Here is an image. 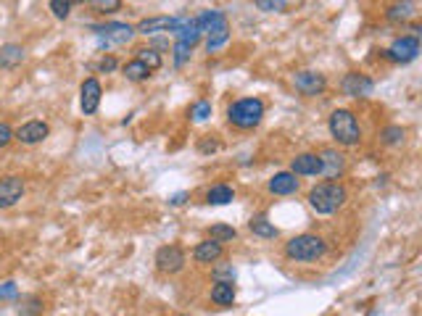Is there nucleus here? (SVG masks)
Masks as SVG:
<instances>
[{"instance_id": "obj_12", "label": "nucleus", "mask_w": 422, "mask_h": 316, "mask_svg": "<svg viewBox=\"0 0 422 316\" xmlns=\"http://www.w3.org/2000/svg\"><path fill=\"white\" fill-rule=\"evenodd\" d=\"M24 196V180L16 177V174H8L0 180V209H14L16 203Z\"/></svg>"}, {"instance_id": "obj_17", "label": "nucleus", "mask_w": 422, "mask_h": 316, "mask_svg": "<svg viewBox=\"0 0 422 316\" xmlns=\"http://www.w3.org/2000/svg\"><path fill=\"white\" fill-rule=\"evenodd\" d=\"M372 87H375V82H372L367 74L351 72V74H346V79H343V92L351 95V98H367V95L372 92Z\"/></svg>"}, {"instance_id": "obj_24", "label": "nucleus", "mask_w": 422, "mask_h": 316, "mask_svg": "<svg viewBox=\"0 0 422 316\" xmlns=\"http://www.w3.org/2000/svg\"><path fill=\"white\" fill-rule=\"evenodd\" d=\"M24 61V48L16 45V43H6L0 48V66L3 69H14Z\"/></svg>"}, {"instance_id": "obj_41", "label": "nucleus", "mask_w": 422, "mask_h": 316, "mask_svg": "<svg viewBox=\"0 0 422 316\" xmlns=\"http://www.w3.org/2000/svg\"><path fill=\"white\" fill-rule=\"evenodd\" d=\"M185 198H188V193H177V196L172 198L169 203H172V206H182V203H185Z\"/></svg>"}, {"instance_id": "obj_40", "label": "nucleus", "mask_w": 422, "mask_h": 316, "mask_svg": "<svg viewBox=\"0 0 422 316\" xmlns=\"http://www.w3.org/2000/svg\"><path fill=\"white\" fill-rule=\"evenodd\" d=\"M198 151H201V153H214V151H219V143H217V140H201Z\"/></svg>"}, {"instance_id": "obj_33", "label": "nucleus", "mask_w": 422, "mask_h": 316, "mask_svg": "<svg viewBox=\"0 0 422 316\" xmlns=\"http://www.w3.org/2000/svg\"><path fill=\"white\" fill-rule=\"evenodd\" d=\"M48 8H50V14L56 16V19H69V14H72V3L69 0H50L48 3Z\"/></svg>"}, {"instance_id": "obj_23", "label": "nucleus", "mask_w": 422, "mask_h": 316, "mask_svg": "<svg viewBox=\"0 0 422 316\" xmlns=\"http://www.w3.org/2000/svg\"><path fill=\"white\" fill-rule=\"evenodd\" d=\"M235 200V190L230 185H214L206 190V203L209 206H227Z\"/></svg>"}, {"instance_id": "obj_16", "label": "nucleus", "mask_w": 422, "mask_h": 316, "mask_svg": "<svg viewBox=\"0 0 422 316\" xmlns=\"http://www.w3.org/2000/svg\"><path fill=\"white\" fill-rule=\"evenodd\" d=\"M319 153H299L290 161V171L296 177H319Z\"/></svg>"}, {"instance_id": "obj_11", "label": "nucleus", "mask_w": 422, "mask_h": 316, "mask_svg": "<svg viewBox=\"0 0 422 316\" xmlns=\"http://www.w3.org/2000/svg\"><path fill=\"white\" fill-rule=\"evenodd\" d=\"M48 135H50V127L40 119H32V121H27V124H21L19 129H14V140H19L21 145H37V143H43Z\"/></svg>"}, {"instance_id": "obj_29", "label": "nucleus", "mask_w": 422, "mask_h": 316, "mask_svg": "<svg viewBox=\"0 0 422 316\" xmlns=\"http://www.w3.org/2000/svg\"><path fill=\"white\" fill-rule=\"evenodd\" d=\"M235 277H238V271H235L232 264H219V266L211 269V280L214 282H235Z\"/></svg>"}, {"instance_id": "obj_10", "label": "nucleus", "mask_w": 422, "mask_h": 316, "mask_svg": "<svg viewBox=\"0 0 422 316\" xmlns=\"http://www.w3.org/2000/svg\"><path fill=\"white\" fill-rule=\"evenodd\" d=\"M101 95H103V87H101V82H98L95 76H90V79L82 82V87H79V108H82L85 116H92V114L98 111Z\"/></svg>"}, {"instance_id": "obj_28", "label": "nucleus", "mask_w": 422, "mask_h": 316, "mask_svg": "<svg viewBox=\"0 0 422 316\" xmlns=\"http://www.w3.org/2000/svg\"><path fill=\"white\" fill-rule=\"evenodd\" d=\"M404 135H407V129L404 127H385L383 132H380V140L385 143V145H401L404 143Z\"/></svg>"}, {"instance_id": "obj_2", "label": "nucleus", "mask_w": 422, "mask_h": 316, "mask_svg": "<svg viewBox=\"0 0 422 316\" xmlns=\"http://www.w3.org/2000/svg\"><path fill=\"white\" fill-rule=\"evenodd\" d=\"M283 253L293 264H314V261H322V258L328 256V242L319 235L303 232V235H296V238H290L285 242Z\"/></svg>"}, {"instance_id": "obj_32", "label": "nucleus", "mask_w": 422, "mask_h": 316, "mask_svg": "<svg viewBox=\"0 0 422 316\" xmlns=\"http://www.w3.org/2000/svg\"><path fill=\"white\" fill-rule=\"evenodd\" d=\"M19 314H21V316H37V314H43V301H40L37 295H30V298H24L21 308H19Z\"/></svg>"}, {"instance_id": "obj_4", "label": "nucleus", "mask_w": 422, "mask_h": 316, "mask_svg": "<svg viewBox=\"0 0 422 316\" xmlns=\"http://www.w3.org/2000/svg\"><path fill=\"white\" fill-rule=\"evenodd\" d=\"M264 119V101L261 98H241L227 108V121L238 129H257Z\"/></svg>"}, {"instance_id": "obj_31", "label": "nucleus", "mask_w": 422, "mask_h": 316, "mask_svg": "<svg viewBox=\"0 0 422 316\" xmlns=\"http://www.w3.org/2000/svg\"><path fill=\"white\" fill-rule=\"evenodd\" d=\"M90 8L95 14H117L121 11V0H90Z\"/></svg>"}, {"instance_id": "obj_39", "label": "nucleus", "mask_w": 422, "mask_h": 316, "mask_svg": "<svg viewBox=\"0 0 422 316\" xmlns=\"http://www.w3.org/2000/svg\"><path fill=\"white\" fill-rule=\"evenodd\" d=\"M117 69V59L114 56H106V59H101V63H98V72H103V74H111Z\"/></svg>"}, {"instance_id": "obj_3", "label": "nucleus", "mask_w": 422, "mask_h": 316, "mask_svg": "<svg viewBox=\"0 0 422 316\" xmlns=\"http://www.w3.org/2000/svg\"><path fill=\"white\" fill-rule=\"evenodd\" d=\"M328 127H330V135L338 145L343 148H354L362 143V127H359V119L354 111L348 108H335L328 119Z\"/></svg>"}, {"instance_id": "obj_34", "label": "nucleus", "mask_w": 422, "mask_h": 316, "mask_svg": "<svg viewBox=\"0 0 422 316\" xmlns=\"http://www.w3.org/2000/svg\"><path fill=\"white\" fill-rule=\"evenodd\" d=\"M211 116V103L209 101H198V103H193V108H190V119L193 121H206Z\"/></svg>"}, {"instance_id": "obj_5", "label": "nucleus", "mask_w": 422, "mask_h": 316, "mask_svg": "<svg viewBox=\"0 0 422 316\" xmlns=\"http://www.w3.org/2000/svg\"><path fill=\"white\" fill-rule=\"evenodd\" d=\"M153 264H156V269L161 271V274H177V271L185 269L188 256H185V251H182L177 242H169V245H161L156 251Z\"/></svg>"}, {"instance_id": "obj_19", "label": "nucleus", "mask_w": 422, "mask_h": 316, "mask_svg": "<svg viewBox=\"0 0 422 316\" xmlns=\"http://www.w3.org/2000/svg\"><path fill=\"white\" fill-rule=\"evenodd\" d=\"M196 24L198 30H201V34H214L217 30H222V27H227V16L222 14V11H201V14L196 16Z\"/></svg>"}, {"instance_id": "obj_36", "label": "nucleus", "mask_w": 422, "mask_h": 316, "mask_svg": "<svg viewBox=\"0 0 422 316\" xmlns=\"http://www.w3.org/2000/svg\"><path fill=\"white\" fill-rule=\"evenodd\" d=\"M16 295H19V287H16V282H3L0 285V301H14Z\"/></svg>"}, {"instance_id": "obj_18", "label": "nucleus", "mask_w": 422, "mask_h": 316, "mask_svg": "<svg viewBox=\"0 0 422 316\" xmlns=\"http://www.w3.org/2000/svg\"><path fill=\"white\" fill-rule=\"evenodd\" d=\"M174 34H177V43H185V45L196 48L198 40L203 37L201 30H198L196 19H190V16H180V21H177V27H174Z\"/></svg>"}, {"instance_id": "obj_30", "label": "nucleus", "mask_w": 422, "mask_h": 316, "mask_svg": "<svg viewBox=\"0 0 422 316\" xmlns=\"http://www.w3.org/2000/svg\"><path fill=\"white\" fill-rule=\"evenodd\" d=\"M227 40H230V24H227V27H222V30H217L214 34H209V37H206V48H209V53L219 50V48L225 45Z\"/></svg>"}, {"instance_id": "obj_21", "label": "nucleus", "mask_w": 422, "mask_h": 316, "mask_svg": "<svg viewBox=\"0 0 422 316\" xmlns=\"http://www.w3.org/2000/svg\"><path fill=\"white\" fill-rule=\"evenodd\" d=\"M248 229H251L257 238H261V240H274V238H280V229L272 224L267 216H254V219L248 222Z\"/></svg>"}, {"instance_id": "obj_14", "label": "nucleus", "mask_w": 422, "mask_h": 316, "mask_svg": "<svg viewBox=\"0 0 422 316\" xmlns=\"http://www.w3.org/2000/svg\"><path fill=\"white\" fill-rule=\"evenodd\" d=\"M180 21V16H151V19H143L135 27V34H145V37H153L159 32H174Z\"/></svg>"}, {"instance_id": "obj_43", "label": "nucleus", "mask_w": 422, "mask_h": 316, "mask_svg": "<svg viewBox=\"0 0 422 316\" xmlns=\"http://www.w3.org/2000/svg\"><path fill=\"white\" fill-rule=\"evenodd\" d=\"M177 316H185V314H177Z\"/></svg>"}, {"instance_id": "obj_1", "label": "nucleus", "mask_w": 422, "mask_h": 316, "mask_svg": "<svg viewBox=\"0 0 422 316\" xmlns=\"http://www.w3.org/2000/svg\"><path fill=\"white\" fill-rule=\"evenodd\" d=\"M306 200H309V206H312L314 213H319V216H330V213H335L338 209L346 206L348 193L341 182L325 180L309 190V198H306Z\"/></svg>"}, {"instance_id": "obj_37", "label": "nucleus", "mask_w": 422, "mask_h": 316, "mask_svg": "<svg viewBox=\"0 0 422 316\" xmlns=\"http://www.w3.org/2000/svg\"><path fill=\"white\" fill-rule=\"evenodd\" d=\"M11 140H14V129H11L6 121H0V151H3L6 145H11Z\"/></svg>"}, {"instance_id": "obj_8", "label": "nucleus", "mask_w": 422, "mask_h": 316, "mask_svg": "<svg viewBox=\"0 0 422 316\" xmlns=\"http://www.w3.org/2000/svg\"><path fill=\"white\" fill-rule=\"evenodd\" d=\"M319 177L325 180H332L338 182V177L346 171V156L338 151V148H325L319 153Z\"/></svg>"}, {"instance_id": "obj_13", "label": "nucleus", "mask_w": 422, "mask_h": 316, "mask_svg": "<svg viewBox=\"0 0 422 316\" xmlns=\"http://www.w3.org/2000/svg\"><path fill=\"white\" fill-rule=\"evenodd\" d=\"M299 187H301V180L293 174V171H277L270 182H267V190H270L272 196H296L299 193Z\"/></svg>"}, {"instance_id": "obj_27", "label": "nucleus", "mask_w": 422, "mask_h": 316, "mask_svg": "<svg viewBox=\"0 0 422 316\" xmlns=\"http://www.w3.org/2000/svg\"><path fill=\"white\" fill-rule=\"evenodd\" d=\"M137 61H143L151 72H156V69H161V63H164V59H161V53L156 50V48H140L137 50Z\"/></svg>"}, {"instance_id": "obj_9", "label": "nucleus", "mask_w": 422, "mask_h": 316, "mask_svg": "<svg viewBox=\"0 0 422 316\" xmlns=\"http://www.w3.org/2000/svg\"><path fill=\"white\" fill-rule=\"evenodd\" d=\"M293 87L306 95V98H314L319 92H325L328 87V79L325 74H319V72H296L293 74Z\"/></svg>"}, {"instance_id": "obj_26", "label": "nucleus", "mask_w": 422, "mask_h": 316, "mask_svg": "<svg viewBox=\"0 0 422 316\" xmlns=\"http://www.w3.org/2000/svg\"><path fill=\"white\" fill-rule=\"evenodd\" d=\"M209 238L217 242H232L238 238V229L230 224H214V227H209Z\"/></svg>"}, {"instance_id": "obj_25", "label": "nucleus", "mask_w": 422, "mask_h": 316, "mask_svg": "<svg viewBox=\"0 0 422 316\" xmlns=\"http://www.w3.org/2000/svg\"><path fill=\"white\" fill-rule=\"evenodd\" d=\"M121 74L127 76L130 82H145L148 76L153 74L151 69L143 63V61H137V59H132V61H127L124 66H121Z\"/></svg>"}, {"instance_id": "obj_7", "label": "nucleus", "mask_w": 422, "mask_h": 316, "mask_svg": "<svg viewBox=\"0 0 422 316\" xmlns=\"http://www.w3.org/2000/svg\"><path fill=\"white\" fill-rule=\"evenodd\" d=\"M95 32V37H101L106 43H117V45H124L135 37V27L130 24H121V21H108V24H95L90 27Z\"/></svg>"}, {"instance_id": "obj_15", "label": "nucleus", "mask_w": 422, "mask_h": 316, "mask_svg": "<svg viewBox=\"0 0 422 316\" xmlns=\"http://www.w3.org/2000/svg\"><path fill=\"white\" fill-rule=\"evenodd\" d=\"M222 256H225V242H217L211 238H206L193 248V261H198V264H217Z\"/></svg>"}, {"instance_id": "obj_22", "label": "nucleus", "mask_w": 422, "mask_h": 316, "mask_svg": "<svg viewBox=\"0 0 422 316\" xmlns=\"http://www.w3.org/2000/svg\"><path fill=\"white\" fill-rule=\"evenodd\" d=\"M238 298V290L232 282H214L211 287V301L217 303V306H232Z\"/></svg>"}, {"instance_id": "obj_38", "label": "nucleus", "mask_w": 422, "mask_h": 316, "mask_svg": "<svg viewBox=\"0 0 422 316\" xmlns=\"http://www.w3.org/2000/svg\"><path fill=\"white\" fill-rule=\"evenodd\" d=\"M259 8H264V11H285L288 3L285 0H259Z\"/></svg>"}, {"instance_id": "obj_6", "label": "nucleus", "mask_w": 422, "mask_h": 316, "mask_svg": "<svg viewBox=\"0 0 422 316\" xmlns=\"http://www.w3.org/2000/svg\"><path fill=\"white\" fill-rule=\"evenodd\" d=\"M420 56V37L414 34H401L396 37L388 50H385V59L393 61V63H409Z\"/></svg>"}, {"instance_id": "obj_44", "label": "nucleus", "mask_w": 422, "mask_h": 316, "mask_svg": "<svg viewBox=\"0 0 422 316\" xmlns=\"http://www.w3.org/2000/svg\"><path fill=\"white\" fill-rule=\"evenodd\" d=\"M257 3H259V0H257Z\"/></svg>"}, {"instance_id": "obj_20", "label": "nucleus", "mask_w": 422, "mask_h": 316, "mask_svg": "<svg viewBox=\"0 0 422 316\" xmlns=\"http://www.w3.org/2000/svg\"><path fill=\"white\" fill-rule=\"evenodd\" d=\"M414 14H417V3L414 0H396V3L388 6V11H385L388 21H393V24H404Z\"/></svg>"}, {"instance_id": "obj_35", "label": "nucleus", "mask_w": 422, "mask_h": 316, "mask_svg": "<svg viewBox=\"0 0 422 316\" xmlns=\"http://www.w3.org/2000/svg\"><path fill=\"white\" fill-rule=\"evenodd\" d=\"M190 53H193V48L185 45V43H177L174 45V66H182L185 61L190 59Z\"/></svg>"}, {"instance_id": "obj_42", "label": "nucleus", "mask_w": 422, "mask_h": 316, "mask_svg": "<svg viewBox=\"0 0 422 316\" xmlns=\"http://www.w3.org/2000/svg\"><path fill=\"white\" fill-rule=\"evenodd\" d=\"M69 3H72V6H74V3H88V0H69Z\"/></svg>"}]
</instances>
